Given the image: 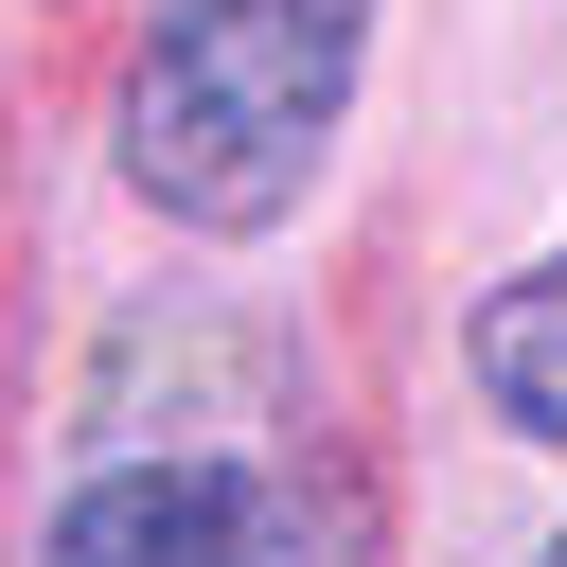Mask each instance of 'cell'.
I'll return each instance as SVG.
<instances>
[{"mask_svg": "<svg viewBox=\"0 0 567 567\" xmlns=\"http://www.w3.org/2000/svg\"><path fill=\"white\" fill-rule=\"evenodd\" d=\"M354 35L372 0H159L124 71V177L177 230H266L354 106Z\"/></svg>", "mask_w": 567, "mask_h": 567, "instance_id": "6da1fadb", "label": "cell"}, {"mask_svg": "<svg viewBox=\"0 0 567 567\" xmlns=\"http://www.w3.org/2000/svg\"><path fill=\"white\" fill-rule=\"evenodd\" d=\"M549 567H567V532H549Z\"/></svg>", "mask_w": 567, "mask_h": 567, "instance_id": "277c9868", "label": "cell"}, {"mask_svg": "<svg viewBox=\"0 0 567 567\" xmlns=\"http://www.w3.org/2000/svg\"><path fill=\"white\" fill-rule=\"evenodd\" d=\"M461 354H478V390H496L532 443H567V248H549V266H514V284L478 301V337H461Z\"/></svg>", "mask_w": 567, "mask_h": 567, "instance_id": "3957f363", "label": "cell"}, {"mask_svg": "<svg viewBox=\"0 0 567 567\" xmlns=\"http://www.w3.org/2000/svg\"><path fill=\"white\" fill-rule=\"evenodd\" d=\"M284 496L266 478H230V461H106L71 514H53V549L35 567H284Z\"/></svg>", "mask_w": 567, "mask_h": 567, "instance_id": "7a4b0ae2", "label": "cell"}]
</instances>
